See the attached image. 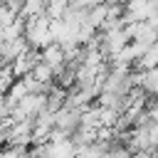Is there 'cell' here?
Instances as JSON below:
<instances>
[{
  "mask_svg": "<svg viewBox=\"0 0 158 158\" xmlns=\"http://www.w3.org/2000/svg\"><path fill=\"white\" fill-rule=\"evenodd\" d=\"M42 62V52H37V49H27L20 59H15L10 67H12V72H15V77L17 79H25V77H30L35 69H37V64Z\"/></svg>",
  "mask_w": 158,
  "mask_h": 158,
  "instance_id": "3",
  "label": "cell"
},
{
  "mask_svg": "<svg viewBox=\"0 0 158 158\" xmlns=\"http://www.w3.org/2000/svg\"><path fill=\"white\" fill-rule=\"evenodd\" d=\"M25 42L30 44V49H37V52L54 44V40H52V17L47 12L25 20Z\"/></svg>",
  "mask_w": 158,
  "mask_h": 158,
  "instance_id": "1",
  "label": "cell"
},
{
  "mask_svg": "<svg viewBox=\"0 0 158 158\" xmlns=\"http://www.w3.org/2000/svg\"><path fill=\"white\" fill-rule=\"evenodd\" d=\"M42 62L47 64V67H52L54 69V74H59L64 67H67V52H64V47L62 44H49V47H44L42 49Z\"/></svg>",
  "mask_w": 158,
  "mask_h": 158,
  "instance_id": "4",
  "label": "cell"
},
{
  "mask_svg": "<svg viewBox=\"0 0 158 158\" xmlns=\"http://www.w3.org/2000/svg\"><path fill=\"white\" fill-rule=\"evenodd\" d=\"M141 89L153 99L158 96V69H151V72H141Z\"/></svg>",
  "mask_w": 158,
  "mask_h": 158,
  "instance_id": "5",
  "label": "cell"
},
{
  "mask_svg": "<svg viewBox=\"0 0 158 158\" xmlns=\"http://www.w3.org/2000/svg\"><path fill=\"white\" fill-rule=\"evenodd\" d=\"M42 158H79V148L72 138L62 141H47L44 143V156Z\"/></svg>",
  "mask_w": 158,
  "mask_h": 158,
  "instance_id": "2",
  "label": "cell"
},
{
  "mask_svg": "<svg viewBox=\"0 0 158 158\" xmlns=\"http://www.w3.org/2000/svg\"><path fill=\"white\" fill-rule=\"evenodd\" d=\"M146 114H148V118H151V121H158V96H153V99L148 101Z\"/></svg>",
  "mask_w": 158,
  "mask_h": 158,
  "instance_id": "8",
  "label": "cell"
},
{
  "mask_svg": "<svg viewBox=\"0 0 158 158\" xmlns=\"http://www.w3.org/2000/svg\"><path fill=\"white\" fill-rule=\"evenodd\" d=\"M17 20H20V15H17V12H12V10H10V7H5V5L0 7V27H10V25H12V22H17Z\"/></svg>",
  "mask_w": 158,
  "mask_h": 158,
  "instance_id": "7",
  "label": "cell"
},
{
  "mask_svg": "<svg viewBox=\"0 0 158 158\" xmlns=\"http://www.w3.org/2000/svg\"><path fill=\"white\" fill-rule=\"evenodd\" d=\"M15 81H17V77H15V72H12V67H2V72H0V86H2V96L15 86Z\"/></svg>",
  "mask_w": 158,
  "mask_h": 158,
  "instance_id": "6",
  "label": "cell"
}]
</instances>
